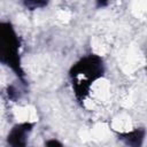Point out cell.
<instances>
[{"instance_id": "6da1fadb", "label": "cell", "mask_w": 147, "mask_h": 147, "mask_svg": "<svg viewBox=\"0 0 147 147\" xmlns=\"http://www.w3.org/2000/svg\"><path fill=\"white\" fill-rule=\"evenodd\" d=\"M28 124H24V125H20V126H16L10 136H9V141L11 145H23L24 144V138H25V134H26V130H28Z\"/></svg>"}]
</instances>
